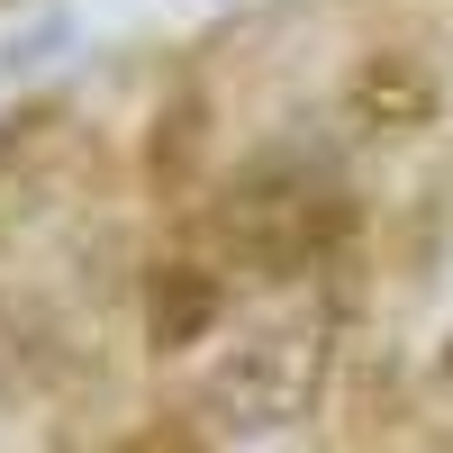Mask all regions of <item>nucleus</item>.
Listing matches in <instances>:
<instances>
[{
  "label": "nucleus",
  "mask_w": 453,
  "mask_h": 453,
  "mask_svg": "<svg viewBox=\"0 0 453 453\" xmlns=\"http://www.w3.org/2000/svg\"><path fill=\"white\" fill-rule=\"evenodd\" d=\"M435 109H444V82H435L426 55H408V46L354 55V73H345V119L354 127H372V136H418V127H435Z\"/></svg>",
  "instance_id": "obj_1"
},
{
  "label": "nucleus",
  "mask_w": 453,
  "mask_h": 453,
  "mask_svg": "<svg viewBox=\"0 0 453 453\" xmlns=\"http://www.w3.org/2000/svg\"><path fill=\"white\" fill-rule=\"evenodd\" d=\"M218 318H226V281L209 273V263H155V273H145V345L155 354L209 345Z\"/></svg>",
  "instance_id": "obj_2"
},
{
  "label": "nucleus",
  "mask_w": 453,
  "mask_h": 453,
  "mask_svg": "<svg viewBox=\"0 0 453 453\" xmlns=\"http://www.w3.org/2000/svg\"><path fill=\"white\" fill-rule=\"evenodd\" d=\"M200 164H209V100L173 91L155 109V127H145V181H155V191H191Z\"/></svg>",
  "instance_id": "obj_3"
},
{
  "label": "nucleus",
  "mask_w": 453,
  "mask_h": 453,
  "mask_svg": "<svg viewBox=\"0 0 453 453\" xmlns=\"http://www.w3.org/2000/svg\"><path fill=\"white\" fill-rule=\"evenodd\" d=\"M119 453H209V444H200V426H191V418H155V426H136Z\"/></svg>",
  "instance_id": "obj_4"
},
{
  "label": "nucleus",
  "mask_w": 453,
  "mask_h": 453,
  "mask_svg": "<svg viewBox=\"0 0 453 453\" xmlns=\"http://www.w3.org/2000/svg\"><path fill=\"white\" fill-rule=\"evenodd\" d=\"M435 372H444V381H453V335H444V354H435Z\"/></svg>",
  "instance_id": "obj_5"
}]
</instances>
